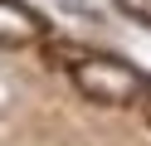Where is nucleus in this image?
Masks as SVG:
<instances>
[{"label": "nucleus", "mask_w": 151, "mask_h": 146, "mask_svg": "<svg viewBox=\"0 0 151 146\" xmlns=\"http://www.w3.org/2000/svg\"><path fill=\"white\" fill-rule=\"evenodd\" d=\"M68 78H73V88H78L83 97L107 102V107L141 102V93H146V78L132 63L112 58V54H73L68 58Z\"/></svg>", "instance_id": "obj_1"}, {"label": "nucleus", "mask_w": 151, "mask_h": 146, "mask_svg": "<svg viewBox=\"0 0 151 146\" xmlns=\"http://www.w3.org/2000/svg\"><path fill=\"white\" fill-rule=\"evenodd\" d=\"M44 34H49V24H44L29 5L0 0V44H5V49H29V44H39Z\"/></svg>", "instance_id": "obj_2"}, {"label": "nucleus", "mask_w": 151, "mask_h": 146, "mask_svg": "<svg viewBox=\"0 0 151 146\" xmlns=\"http://www.w3.org/2000/svg\"><path fill=\"white\" fill-rule=\"evenodd\" d=\"M117 5L127 10L132 19H146V24H151V0H117Z\"/></svg>", "instance_id": "obj_3"}, {"label": "nucleus", "mask_w": 151, "mask_h": 146, "mask_svg": "<svg viewBox=\"0 0 151 146\" xmlns=\"http://www.w3.org/2000/svg\"><path fill=\"white\" fill-rule=\"evenodd\" d=\"M141 112L151 117V78H146V93H141Z\"/></svg>", "instance_id": "obj_4"}]
</instances>
